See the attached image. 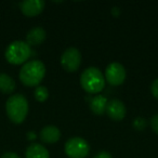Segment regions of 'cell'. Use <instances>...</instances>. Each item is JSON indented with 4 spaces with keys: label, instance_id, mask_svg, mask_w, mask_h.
<instances>
[{
    "label": "cell",
    "instance_id": "6da1fadb",
    "mask_svg": "<svg viewBox=\"0 0 158 158\" xmlns=\"http://www.w3.org/2000/svg\"><path fill=\"white\" fill-rule=\"evenodd\" d=\"M46 75V66L39 60L26 62L20 70V80L27 87H38Z\"/></svg>",
    "mask_w": 158,
    "mask_h": 158
},
{
    "label": "cell",
    "instance_id": "7a4b0ae2",
    "mask_svg": "<svg viewBox=\"0 0 158 158\" xmlns=\"http://www.w3.org/2000/svg\"><path fill=\"white\" fill-rule=\"evenodd\" d=\"M80 85L86 92L97 94L105 87V78L97 67H88L80 75Z\"/></svg>",
    "mask_w": 158,
    "mask_h": 158
},
{
    "label": "cell",
    "instance_id": "3957f363",
    "mask_svg": "<svg viewBox=\"0 0 158 158\" xmlns=\"http://www.w3.org/2000/svg\"><path fill=\"white\" fill-rule=\"evenodd\" d=\"M6 110L10 120L14 123H22L28 113V102L22 94L11 95L7 100Z\"/></svg>",
    "mask_w": 158,
    "mask_h": 158
},
{
    "label": "cell",
    "instance_id": "277c9868",
    "mask_svg": "<svg viewBox=\"0 0 158 158\" xmlns=\"http://www.w3.org/2000/svg\"><path fill=\"white\" fill-rule=\"evenodd\" d=\"M31 54V49L25 41L15 40L8 46L6 50V59L10 64L20 65L29 59Z\"/></svg>",
    "mask_w": 158,
    "mask_h": 158
},
{
    "label": "cell",
    "instance_id": "5b68a950",
    "mask_svg": "<svg viewBox=\"0 0 158 158\" xmlns=\"http://www.w3.org/2000/svg\"><path fill=\"white\" fill-rule=\"evenodd\" d=\"M90 152V146L85 139L75 136L65 143V153L69 158H86Z\"/></svg>",
    "mask_w": 158,
    "mask_h": 158
},
{
    "label": "cell",
    "instance_id": "8992f818",
    "mask_svg": "<svg viewBox=\"0 0 158 158\" xmlns=\"http://www.w3.org/2000/svg\"><path fill=\"white\" fill-rule=\"evenodd\" d=\"M81 64V54L78 49L68 48L63 52L61 56V65L66 72H76Z\"/></svg>",
    "mask_w": 158,
    "mask_h": 158
},
{
    "label": "cell",
    "instance_id": "52a82bcc",
    "mask_svg": "<svg viewBox=\"0 0 158 158\" xmlns=\"http://www.w3.org/2000/svg\"><path fill=\"white\" fill-rule=\"evenodd\" d=\"M127 76V73L120 63L113 62L106 67L105 70V81H107L110 86H120L123 84Z\"/></svg>",
    "mask_w": 158,
    "mask_h": 158
},
{
    "label": "cell",
    "instance_id": "ba28073f",
    "mask_svg": "<svg viewBox=\"0 0 158 158\" xmlns=\"http://www.w3.org/2000/svg\"><path fill=\"white\" fill-rule=\"evenodd\" d=\"M105 113L110 119L115 121H120L126 116V106L123 102H121L120 100L113 99L107 102Z\"/></svg>",
    "mask_w": 158,
    "mask_h": 158
},
{
    "label": "cell",
    "instance_id": "9c48e42d",
    "mask_svg": "<svg viewBox=\"0 0 158 158\" xmlns=\"http://www.w3.org/2000/svg\"><path fill=\"white\" fill-rule=\"evenodd\" d=\"M21 11L26 16H36L44 9V2L42 0H24L20 5Z\"/></svg>",
    "mask_w": 158,
    "mask_h": 158
},
{
    "label": "cell",
    "instance_id": "30bf717a",
    "mask_svg": "<svg viewBox=\"0 0 158 158\" xmlns=\"http://www.w3.org/2000/svg\"><path fill=\"white\" fill-rule=\"evenodd\" d=\"M40 140L48 144H53L57 142L61 138V131L55 126H46L40 131Z\"/></svg>",
    "mask_w": 158,
    "mask_h": 158
},
{
    "label": "cell",
    "instance_id": "8fae6325",
    "mask_svg": "<svg viewBox=\"0 0 158 158\" xmlns=\"http://www.w3.org/2000/svg\"><path fill=\"white\" fill-rule=\"evenodd\" d=\"M47 33L42 27H34L27 33L26 35V44L31 46H38L41 44L46 40Z\"/></svg>",
    "mask_w": 158,
    "mask_h": 158
},
{
    "label": "cell",
    "instance_id": "7c38bea8",
    "mask_svg": "<svg viewBox=\"0 0 158 158\" xmlns=\"http://www.w3.org/2000/svg\"><path fill=\"white\" fill-rule=\"evenodd\" d=\"M25 156L26 158H50L48 149L38 143L29 145L25 152Z\"/></svg>",
    "mask_w": 158,
    "mask_h": 158
},
{
    "label": "cell",
    "instance_id": "4fadbf2b",
    "mask_svg": "<svg viewBox=\"0 0 158 158\" xmlns=\"http://www.w3.org/2000/svg\"><path fill=\"white\" fill-rule=\"evenodd\" d=\"M107 99L103 95H95L90 101V110L95 115H103L106 112Z\"/></svg>",
    "mask_w": 158,
    "mask_h": 158
},
{
    "label": "cell",
    "instance_id": "5bb4252c",
    "mask_svg": "<svg viewBox=\"0 0 158 158\" xmlns=\"http://www.w3.org/2000/svg\"><path fill=\"white\" fill-rule=\"evenodd\" d=\"M15 81L11 76L7 74H0V91L10 94L15 90Z\"/></svg>",
    "mask_w": 158,
    "mask_h": 158
},
{
    "label": "cell",
    "instance_id": "9a60e30c",
    "mask_svg": "<svg viewBox=\"0 0 158 158\" xmlns=\"http://www.w3.org/2000/svg\"><path fill=\"white\" fill-rule=\"evenodd\" d=\"M34 94H35V99L38 102H44L49 98V91L44 86H38L36 87Z\"/></svg>",
    "mask_w": 158,
    "mask_h": 158
},
{
    "label": "cell",
    "instance_id": "2e32d148",
    "mask_svg": "<svg viewBox=\"0 0 158 158\" xmlns=\"http://www.w3.org/2000/svg\"><path fill=\"white\" fill-rule=\"evenodd\" d=\"M132 126H133L134 129L138 130V131H142V130H144L145 128H146L147 121H146V119L143 118V117H136L133 120V123H132Z\"/></svg>",
    "mask_w": 158,
    "mask_h": 158
},
{
    "label": "cell",
    "instance_id": "e0dca14e",
    "mask_svg": "<svg viewBox=\"0 0 158 158\" xmlns=\"http://www.w3.org/2000/svg\"><path fill=\"white\" fill-rule=\"evenodd\" d=\"M151 127L156 134H158V114H155L151 118Z\"/></svg>",
    "mask_w": 158,
    "mask_h": 158
},
{
    "label": "cell",
    "instance_id": "ac0fdd59",
    "mask_svg": "<svg viewBox=\"0 0 158 158\" xmlns=\"http://www.w3.org/2000/svg\"><path fill=\"white\" fill-rule=\"evenodd\" d=\"M151 91H152V94L154 95V98L158 100V78L155 79L153 81V84L151 86Z\"/></svg>",
    "mask_w": 158,
    "mask_h": 158
},
{
    "label": "cell",
    "instance_id": "d6986e66",
    "mask_svg": "<svg viewBox=\"0 0 158 158\" xmlns=\"http://www.w3.org/2000/svg\"><path fill=\"white\" fill-rule=\"evenodd\" d=\"M93 158H112V155H110L108 152L102 151V152H99L98 154H95V156Z\"/></svg>",
    "mask_w": 158,
    "mask_h": 158
},
{
    "label": "cell",
    "instance_id": "ffe728a7",
    "mask_svg": "<svg viewBox=\"0 0 158 158\" xmlns=\"http://www.w3.org/2000/svg\"><path fill=\"white\" fill-rule=\"evenodd\" d=\"M1 158H21V157L16 153H13V152H7V153H5L2 156H1Z\"/></svg>",
    "mask_w": 158,
    "mask_h": 158
},
{
    "label": "cell",
    "instance_id": "44dd1931",
    "mask_svg": "<svg viewBox=\"0 0 158 158\" xmlns=\"http://www.w3.org/2000/svg\"><path fill=\"white\" fill-rule=\"evenodd\" d=\"M113 14H114L115 16L119 15V9H118V8H116V7L113 8Z\"/></svg>",
    "mask_w": 158,
    "mask_h": 158
},
{
    "label": "cell",
    "instance_id": "7402d4cb",
    "mask_svg": "<svg viewBox=\"0 0 158 158\" xmlns=\"http://www.w3.org/2000/svg\"><path fill=\"white\" fill-rule=\"evenodd\" d=\"M28 138H31V139H29V140H35V138H36L35 133H33V132H31V133H28Z\"/></svg>",
    "mask_w": 158,
    "mask_h": 158
}]
</instances>
